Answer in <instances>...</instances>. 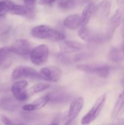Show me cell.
<instances>
[{
	"label": "cell",
	"instance_id": "obj_25",
	"mask_svg": "<svg viewBox=\"0 0 124 125\" xmlns=\"http://www.w3.org/2000/svg\"><path fill=\"white\" fill-rule=\"evenodd\" d=\"M14 97L18 101L23 102V101H26L29 96L27 93V90H24V91L21 92L14 95Z\"/></svg>",
	"mask_w": 124,
	"mask_h": 125
},
{
	"label": "cell",
	"instance_id": "obj_10",
	"mask_svg": "<svg viewBox=\"0 0 124 125\" xmlns=\"http://www.w3.org/2000/svg\"><path fill=\"white\" fill-rule=\"evenodd\" d=\"M43 79L50 82H57L62 75L60 68L55 66H48L40 70L39 72Z\"/></svg>",
	"mask_w": 124,
	"mask_h": 125
},
{
	"label": "cell",
	"instance_id": "obj_8",
	"mask_svg": "<svg viewBox=\"0 0 124 125\" xmlns=\"http://www.w3.org/2000/svg\"><path fill=\"white\" fill-rule=\"evenodd\" d=\"M78 34L81 39L88 42H97L105 39V34L91 29L87 26L81 27Z\"/></svg>",
	"mask_w": 124,
	"mask_h": 125
},
{
	"label": "cell",
	"instance_id": "obj_31",
	"mask_svg": "<svg viewBox=\"0 0 124 125\" xmlns=\"http://www.w3.org/2000/svg\"><path fill=\"white\" fill-rule=\"evenodd\" d=\"M123 35L124 37V26H123Z\"/></svg>",
	"mask_w": 124,
	"mask_h": 125
},
{
	"label": "cell",
	"instance_id": "obj_7",
	"mask_svg": "<svg viewBox=\"0 0 124 125\" xmlns=\"http://www.w3.org/2000/svg\"><path fill=\"white\" fill-rule=\"evenodd\" d=\"M111 7L110 0H102L95 7L93 17L99 23H103L108 17Z\"/></svg>",
	"mask_w": 124,
	"mask_h": 125
},
{
	"label": "cell",
	"instance_id": "obj_32",
	"mask_svg": "<svg viewBox=\"0 0 124 125\" xmlns=\"http://www.w3.org/2000/svg\"><path fill=\"white\" fill-rule=\"evenodd\" d=\"M122 83H123V85H124V79H123V82H122Z\"/></svg>",
	"mask_w": 124,
	"mask_h": 125
},
{
	"label": "cell",
	"instance_id": "obj_6",
	"mask_svg": "<svg viewBox=\"0 0 124 125\" xmlns=\"http://www.w3.org/2000/svg\"><path fill=\"white\" fill-rule=\"evenodd\" d=\"M12 78L15 80L21 78L43 79L39 72L33 68L25 65H20L17 67L12 72Z\"/></svg>",
	"mask_w": 124,
	"mask_h": 125
},
{
	"label": "cell",
	"instance_id": "obj_33",
	"mask_svg": "<svg viewBox=\"0 0 124 125\" xmlns=\"http://www.w3.org/2000/svg\"><path fill=\"white\" fill-rule=\"evenodd\" d=\"M2 18V17H0V18Z\"/></svg>",
	"mask_w": 124,
	"mask_h": 125
},
{
	"label": "cell",
	"instance_id": "obj_20",
	"mask_svg": "<svg viewBox=\"0 0 124 125\" xmlns=\"http://www.w3.org/2000/svg\"><path fill=\"white\" fill-rule=\"evenodd\" d=\"M15 4L10 0H2L0 1V17L4 15L12 10Z\"/></svg>",
	"mask_w": 124,
	"mask_h": 125
},
{
	"label": "cell",
	"instance_id": "obj_24",
	"mask_svg": "<svg viewBox=\"0 0 124 125\" xmlns=\"http://www.w3.org/2000/svg\"><path fill=\"white\" fill-rule=\"evenodd\" d=\"M36 0H24L25 7L27 10V15H32Z\"/></svg>",
	"mask_w": 124,
	"mask_h": 125
},
{
	"label": "cell",
	"instance_id": "obj_14",
	"mask_svg": "<svg viewBox=\"0 0 124 125\" xmlns=\"http://www.w3.org/2000/svg\"><path fill=\"white\" fill-rule=\"evenodd\" d=\"M81 18L79 15L74 14L67 17L63 20V25L70 30H76L81 27Z\"/></svg>",
	"mask_w": 124,
	"mask_h": 125
},
{
	"label": "cell",
	"instance_id": "obj_21",
	"mask_svg": "<svg viewBox=\"0 0 124 125\" xmlns=\"http://www.w3.org/2000/svg\"><path fill=\"white\" fill-rule=\"evenodd\" d=\"M27 82L26 81H20L16 82L14 84H13L11 88V90H12L13 96L26 90V88L27 86Z\"/></svg>",
	"mask_w": 124,
	"mask_h": 125
},
{
	"label": "cell",
	"instance_id": "obj_12",
	"mask_svg": "<svg viewBox=\"0 0 124 125\" xmlns=\"http://www.w3.org/2000/svg\"><path fill=\"white\" fill-rule=\"evenodd\" d=\"M84 45L75 41L63 42L60 45V50L62 54H70L79 52L83 50Z\"/></svg>",
	"mask_w": 124,
	"mask_h": 125
},
{
	"label": "cell",
	"instance_id": "obj_17",
	"mask_svg": "<svg viewBox=\"0 0 124 125\" xmlns=\"http://www.w3.org/2000/svg\"><path fill=\"white\" fill-rule=\"evenodd\" d=\"M124 111V90L120 93L112 112V118L115 119Z\"/></svg>",
	"mask_w": 124,
	"mask_h": 125
},
{
	"label": "cell",
	"instance_id": "obj_27",
	"mask_svg": "<svg viewBox=\"0 0 124 125\" xmlns=\"http://www.w3.org/2000/svg\"><path fill=\"white\" fill-rule=\"evenodd\" d=\"M57 0H40L38 2V4L40 5H43V6H46V5H51L55 2Z\"/></svg>",
	"mask_w": 124,
	"mask_h": 125
},
{
	"label": "cell",
	"instance_id": "obj_3",
	"mask_svg": "<svg viewBox=\"0 0 124 125\" xmlns=\"http://www.w3.org/2000/svg\"><path fill=\"white\" fill-rule=\"evenodd\" d=\"M106 99V95L103 94L96 100L91 109L81 119V124L83 125H89L97 118L105 104Z\"/></svg>",
	"mask_w": 124,
	"mask_h": 125
},
{
	"label": "cell",
	"instance_id": "obj_23",
	"mask_svg": "<svg viewBox=\"0 0 124 125\" xmlns=\"http://www.w3.org/2000/svg\"><path fill=\"white\" fill-rule=\"evenodd\" d=\"M10 52L8 47L0 48V67L5 63Z\"/></svg>",
	"mask_w": 124,
	"mask_h": 125
},
{
	"label": "cell",
	"instance_id": "obj_29",
	"mask_svg": "<svg viewBox=\"0 0 124 125\" xmlns=\"http://www.w3.org/2000/svg\"><path fill=\"white\" fill-rule=\"evenodd\" d=\"M109 125H123L122 123V122H120V120L118 121L117 122H116V123H112V124H110Z\"/></svg>",
	"mask_w": 124,
	"mask_h": 125
},
{
	"label": "cell",
	"instance_id": "obj_22",
	"mask_svg": "<svg viewBox=\"0 0 124 125\" xmlns=\"http://www.w3.org/2000/svg\"><path fill=\"white\" fill-rule=\"evenodd\" d=\"M9 13L13 15H27V10L25 6H21V5L15 4Z\"/></svg>",
	"mask_w": 124,
	"mask_h": 125
},
{
	"label": "cell",
	"instance_id": "obj_15",
	"mask_svg": "<svg viewBox=\"0 0 124 125\" xmlns=\"http://www.w3.org/2000/svg\"><path fill=\"white\" fill-rule=\"evenodd\" d=\"M96 5L92 2H90L86 5V7L83 9L82 12V15L81 16V27L86 26L88 23L91 17L93 16L94 12ZM80 27V28H81Z\"/></svg>",
	"mask_w": 124,
	"mask_h": 125
},
{
	"label": "cell",
	"instance_id": "obj_5",
	"mask_svg": "<svg viewBox=\"0 0 124 125\" xmlns=\"http://www.w3.org/2000/svg\"><path fill=\"white\" fill-rule=\"evenodd\" d=\"M29 55L30 61L35 65L44 64L48 59V46L46 45H38L32 49Z\"/></svg>",
	"mask_w": 124,
	"mask_h": 125
},
{
	"label": "cell",
	"instance_id": "obj_30",
	"mask_svg": "<svg viewBox=\"0 0 124 125\" xmlns=\"http://www.w3.org/2000/svg\"><path fill=\"white\" fill-rule=\"evenodd\" d=\"M58 125V123H52V124H51V125Z\"/></svg>",
	"mask_w": 124,
	"mask_h": 125
},
{
	"label": "cell",
	"instance_id": "obj_11",
	"mask_svg": "<svg viewBox=\"0 0 124 125\" xmlns=\"http://www.w3.org/2000/svg\"><path fill=\"white\" fill-rule=\"evenodd\" d=\"M84 105V100L81 97L74 99L70 104L68 115V120L65 125H69L72 121L79 115Z\"/></svg>",
	"mask_w": 124,
	"mask_h": 125
},
{
	"label": "cell",
	"instance_id": "obj_16",
	"mask_svg": "<svg viewBox=\"0 0 124 125\" xmlns=\"http://www.w3.org/2000/svg\"><path fill=\"white\" fill-rule=\"evenodd\" d=\"M109 58L112 61L119 62L124 60V42L117 47L111 49L109 52Z\"/></svg>",
	"mask_w": 124,
	"mask_h": 125
},
{
	"label": "cell",
	"instance_id": "obj_19",
	"mask_svg": "<svg viewBox=\"0 0 124 125\" xmlns=\"http://www.w3.org/2000/svg\"><path fill=\"white\" fill-rule=\"evenodd\" d=\"M49 87V84L46 83H38V84H34V85L30 87L28 90H27V93L28 95L30 97V96L35 95V94H38L40 92L43 91V90L48 89Z\"/></svg>",
	"mask_w": 124,
	"mask_h": 125
},
{
	"label": "cell",
	"instance_id": "obj_26",
	"mask_svg": "<svg viewBox=\"0 0 124 125\" xmlns=\"http://www.w3.org/2000/svg\"><path fill=\"white\" fill-rule=\"evenodd\" d=\"M0 118H1V122L4 125H26L25 124H23V123H17L13 122L4 115H1Z\"/></svg>",
	"mask_w": 124,
	"mask_h": 125
},
{
	"label": "cell",
	"instance_id": "obj_18",
	"mask_svg": "<svg viewBox=\"0 0 124 125\" xmlns=\"http://www.w3.org/2000/svg\"><path fill=\"white\" fill-rule=\"evenodd\" d=\"M89 0H63L58 4V7L62 10H70L83 4L87 3Z\"/></svg>",
	"mask_w": 124,
	"mask_h": 125
},
{
	"label": "cell",
	"instance_id": "obj_1",
	"mask_svg": "<svg viewBox=\"0 0 124 125\" xmlns=\"http://www.w3.org/2000/svg\"><path fill=\"white\" fill-rule=\"evenodd\" d=\"M31 34L36 39L54 42L62 41L65 38L62 32L47 25H40L34 27L32 29Z\"/></svg>",
	"mask_w": 124,
	"mask_h": 125
},
{
	"label": "cell",
	"instance_id": "obj_28",
	"mask_svg": "<svg viewBox=\"0 0 124 125\" xmlns=\"http://www.w3.org/2000/svg\"><path fill=\"white\" fill-rule=\"evenodd\" d=\"M116 2L119 6L124 5V0H116Z\"/></svg>",
	"mask_w": 124,
	"mask_h": 125
},
{
	"label": "cell",
	"instance_id": "obj_9",
	"mask_svg": "<svg viewBox=\"0 0 124 125\" xmlns=\"http://www.w3.org/2000/svg\"><path fill=\"white\" fill-rule=\"evenodd\" d=\"M9 48L10 51L19 56H27L30 54L33 47L31 43L25 39L17 40Z\"/></svg>",
	"mask_w": 124,
	"mask_h": 125
},
{
	"label": "cell",
	"instance_id": "obj_4",
	"mask_svg": "<svg viewBox=\"0 0 124 125\" xmlns=\"http://www.w3.org/2000/svg\"><path fill=\"white\" fill-rule=\"evenodd\" d=\"M124 17V5L120 6L109 20L105 34V39H110L114 35L117 28L120 26Z\"/></svg>",
	"mask_w": 124,
	"mask_h": 125
},
{
	"label": "cell",
	"instance_id": "obj_2",
	"mask_svg": "<svg viewBox=\"0 0 124 125\" xmlns=\"http://www.w3.org/2000/svg\"><path fill=\"white\" fill-rule=\"evenodd\" d=\"M77 69L89 74H93L100 78H106L110 74L111 68L107 65L79 64Z\"/></svg>",
	"mask_w": 124,
	"mask_h": 125
},
{
	"label": "cell",
	"instance_id": "obj_13",
	"mask_svg": "<svg viewBox=\"0 0 124 125\" xmlns=\"http://www.w3.org/2000/svg\"><path fill=\"white\" fill-rule=\"evenodd\" d=\"M50 101V98L49 95L41 96L35 100L32 103L24 105L23 107V109L25 111H33L40 109L46 106Z\"/></svg>",
	"mask_w": 124,
	"mask_h": 125
}]
</instances>
